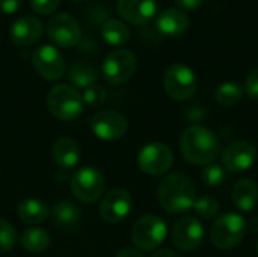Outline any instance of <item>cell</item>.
<instances>
[{"label":"cell","mask_w":258,"mask_h":257,"mask_svg":"<svg viewBox=\"0 0 258 257\" xmlns=\"http://www.w3.org/2000/svg\"><path fill=\"white\" fill-rule=\"evenodd\" d=\"M180 150L187 162L206 167L219 156L221 144L212 130L203 126H189L180 136Z\"/></svg>","instance_id":"6da1fadb"},{"label":"cell","mask_w":258,"mask_h":257,"mask_svg":"<svg viewBox=\"0 0 258 257\" xmlns=\"http://www.w3.org/2000/svg\"><path fill=\"white\" fill-rule=\"evenodd\" d=\"M157 198L168 214H184L194 209L197 200V188L190 177L181 173L166 176L159 189Z\"/></svg>","instance_id":"7a4b0ae2"},{"label":"cell","mask_w":258,"mask_h":257,"mask_svg":"<svg viewBox=\"0 0 258 257\" xmlns=\"http://www.w3.org/2000/svg\"><path fill=\"white\" fill-rule=\"evenodd\" d=\"M248 224L239 214L228 212L221 215L210 229V239L219 250H231L237 247L246 236Z\"/></svg>","instance_id":"3957f363"},{"label":"cell","mask_w":258,"mask_h":257,"mask_svg":"<svg viewBox=\"0 0 258 257\" xmlns=\"http://www.w3.org/2000/svg\"><path fill=\"white\" fill-rule=\"evenodd\" d=\"M83 106L82 94L71 85H56L47 94V108L57 120H76L83 112Z\"/></svg>","instance_id":"277c9868"},{"label":"cell","mask_w":258,"mask_h":257,"mask_svg":"<svg viewBox=\"0 0 258 257\" xmlns=\"http://www.w3.org/2000/svg\"><path fill=\"white\" fill-rule=\"evenodd\" d=\"M166 223L157 215H145L139 218L132 229L133 244L144 251H153L159 248L166 239Z\"/></svg>","instance_id":"5b68a950"},{"label":"cell","mask_w":258,"mask_h":257,"mask_svg":"<svg viewBox=\"0 0 258 257\" xmlns=\"http://www.w3.org/2000/svg\"><path fill=\"white\" fill-rule=\"evenodd\" d=\"M163 85L168 95L178 101H184L194 97L198 88L195 73L183 64H174L168 67L163 74Z\"/></svg>","instance_id":"8992f818"},{"label":"cell","mask_w":258,"mask_h":257,"mask_svg":"<svg viewBox=\"0 0 258 257\" xmlns=\"http://www.w3.org/2000/svg\"><path fill=\"white\" fill-rule=\"evenodd\" d=\"M71 191L80 203H95L104 192V177L101 171L92 167L77 170L71 177Z\"/></svg>","instance_id":"52a82bcc"},{"label":"cell","mask_w":258,"mask_h":257,"mask_svg":"<svg viewBox=\"0 0 258 257\" xmlns=\"http://www.w3.org/2000/svg\"><path fill=\"white\" fill-rule=\"evenodd\" d=\"M136 70V56L127 48L110 52L103 62V77L110 85H122L132 79Z\"/></svg>","instance_id":"ba28073f"},{"label":"cell","mask_w":258,"mask_h":257,"mask_svg":"<svg viewBox=\"0 0 258 257\" xmlns=\"http://www.w3.org/2000/svg\"><path fill=\"white\" fill-rule=\"evenodd\" d=\"M174 164L172 150L162 142H150L144 145L138 155V165L148 176H162L171 170Z\"/></svg>","instance_id":"9c48e42d"},{"label":"cell","mask_w":258,"mask_h":257,"mask_svg":"<svg viewBox=\"0 0 258 257\" xmlns=\"http://www.w3.org/2000/svg\"><path fill=\"white\" fill-rule=\"evenodd\" d=\"M47 35L53 44L71 48L76 47L82 39V27L79 21L65 12L53 15L47 23Z\"/></svg>","instance_id":"30bf717a"},{"label":"cell","mask_w":258,"mask_h":257,"mask_svg":"<svg viewBox=\"0 0 258 257\" xmlns=\"http://www.w3.org/2000/svg\"><path fill=\"white\" fill-rule=\"evenodd\" d=\"M91 129L94 135L103 141H116L125 135L127 120L121 112L106 109L97 112L91 118Z\"/></svg>","instance_id":"8fae6325"},{"label":"cell","mask_w":258,"mask_h":257,"mask_svg":"<svg viewBox=\"0 0 258 257\" xmlns=\"http://www.w3.org/2000/svg\"><path fill=\"white\" fill-rule=\"evenodd\" d=\"M174 245L181 251H195L204 239V226L195 217L180 218L171 232Z\"/></svg>","instance_id":"7c38bea8"},{"label":"cell","mask_w":258,"mask_h":257,"mask_svg":"<svg viewBox=\"0 0 258 257\" xmlns=\"http://www.w3.org/2000/svg\"><path fill=\"white\" fill-rule=\"evenodd\" d=\"M36 73L45 80H57L65 74L63 55L54 45H41L32 55Z\"/></svg>","instance_id":"4fadbf2b"},{"label":"cell","mask_w":258,"mask_h":257,"mask_svg":"<svg viewBox=\"0 0 258 257\" xmlns=\"http://www.w3.org/2000/svg\"><path fill=\"white\" fill-rule=\"evenodd\" d=\"M257 159V148L248 141H234L224 148L222 164L230 173L248 171Z\"/></svg>","instance_id":"5bb4252c"},{"label":"cell","mask_w":258,"mask_h":257,"mask_svg":"<svg viewBox=\"0 0 258 257\" xmlns=\"http://www.w3.org/2000/svg\"><path fill=\"white\" fill-rule=\"evenodd\" d=\"M132 204L133 201L128 191L122 188H113L104 195L100 204V215L106 223L116 224L128 217Z\"/></svg>","instance_id":"9a60e30c"},{"label":"cell","mask_w":258,"mask_h":257,"mask_svg":"<svg viewBox=\"0 0 258 257\" xmlns=\"http://www.w3.org/2000/svg\"><path fill=\"white\" fill-rule=\"evenodd\" d=\"M116 8L119 15L138 26L147 24L157 11L156 0H118Z\"/></svg>","instance_id":"2e32d148"},{"label":"cell","mask_w":258,"mask_h":257,"mask_svg":"<svg viewBox=\"0 0 258 257\" xmlns=\"http://www.w3.org/2000/svg\"><path fill=\"white\" fill-rule=\"evenodd\" d=\"M11 41L17 45H30L41 39L42 23L32 15L17 18L11 24Z\"/></svg>","instance_id":"e0dca14e"},{"label":"cell","mask_w":258,"mask_h":257,"mask_svg":"<svg viewBox=\"0 0 258 257\" xmlns=\"http://www.w3.org/2000/svg\"><path fill=\"white\" fill-rule=\"evenodd\" d=\"M156 26H157L159 32H162L163 35L178 36V35H183L187 30L189 18H187V15L181 9L169 8V9L163 11L157 17Z\"/></svg>","instance_id":"ac0fdd59"},{"label":"cell","mask_w":258,"mask_h":257,"mask_svg":"<svg viewBox=\"0 0 258 257\" xmlns=\"http://www.w3.org/2000/svg\"><path fill=\"white\" fill-rule=\"evenodd\" d=\"M231 201L242 212H251L258 204V186L251 179L237 182L231 189Z\"/></svg>","instance_id":"d6986e66"},{"label":"cell","mask_w":258,"mask_h":257,"mask_svg":"<svg viewBox=\"0 0 258 257\" xmlns=\"http://www.w3.org/2000/svg\"><path fill=\"white\" fill-rule=\"evenodd\" d=\"M51 155L57 167L63 171L74 168L80 161V148L71 138H60L53 144Z\"/></svg>","instance_id":"ffe728a7"},{"label":"cell","mask_w":258,"mask_h":257,"mask_svg":"<svg viewBox=\"0 0 258 257\" xmlns=\"http://www.w3.org/2000/svg\"><path fill=\"white\" fill-rule=\"evenodd\" d=\"M53 221L57 227L73 232L79 227L80 220H82V214L79 211V208L70 201H59L54 204L53 212H51Z\"/></svg>","instance_id":"44dd1931"},{"label":"cell","mask_w":258,"mask_h":257,"mask_svg":"<svg viewBox=\"0 0 258 257\" xmlns=\"http://www.w3.org/2000/svg\"><path fill=\"white\" fill-rule=\"evenodd\" d=\"M68 80L76 86V89H86L92 85H97L98 71L94 65L83 61H77L71 64V67L68 68Z\"/></svg>","instance_id":"7402d4cb"},{"label":"cell","mask_w":258,"mask_h":257,"mask_svg":"<svg viewBox=\"0 0 258 257\" xmlns=\"http://www.w3.org/2000/svg\"><path fill=\"white\" fill-rule=\"evenodd\" d=\"M48 215H50V209L41 200L29 198L18 206V217L26 224H39L45 221Z\"/></svg>","instance_id":"603a6c76"},{"label":"cell","mask_w":258,"mask_h":257,"mask_svg":"<svg viewBox=\"0 0 258 257\" xmlns=\"http://www.w3.org/2000/svg\"><path fill=\"white\" fill-rule=\"evenodd\" d=\"M101 35H103V39L113 47H121V45L127 44L130 39L128 27L122 21L115 20V18H109L103 23Z\"/></svg>","instance_id":"cb8c5ba5"},{"label":"cell","mask_w":258,"mask_h":257,"mask_svg":"<svg viewBox=\"0 0 258 257\" xmlns=\"http://www.w3.org/2000/svg\"><path fill=\"white\" fill-rule=\"evenodd\" d=\"M21 245L30 253H42L50 245V235L42 229H27L21 235Z\"/></svg>","instance_id":"d4e9b609"},{"label":"cell","mask_w":258,"mask_h":257,"mask_svg":"<svg viewBox=\"0 0 258 257\" xmlns=\"http://www.w3.org/2000/svg\"><path fill=\"white\" fill-rule=\"evenodd\" d=\"M245 94V89L236 83V82H225L222 85L218 86L216 92H215V98L219 105L222 106H236L242 101Z\"/></svg>","instance_id":"484cf974"},{"label":"cell","mask_w":258,"mask_h":257,"mask_svg":"<svg viewBox=\"0 0 258 257\" xmlns=\"http://www.w3.org/2000/svg\"><path fill=\"white\" fill-rule=\"evenodd\" d=\"M219 201L213 197H209V195H204V197H200L195 200V204H194V211L195 214L203 218V220H212L215 218L218 214H219Z\"/></svg>","instance_id":"4316f807"},{"label":"cell","mask_w":258,"mask_h":257,"mask_svg":"<svg viewBox=\"0 0 258 257\" xmlns=\"http://www.w3.org/2000/svg\"><path fill=\"white\" fill-rule=\"evenodd\" d=\"M225 168L222 165H218V164H209L204 167L203 173H201V179L204 182L206 186H210V188H218L221 186L225 179H227V174H225Z\"/></svg>","instance_id":"83f0119b"},{"label":"cell","mask_w":258,"mask_h":257,"mask_svg":"<svg viewBox=\"0 0 258 257\" xmlns=\"http://www.w3.org/2000/svg\"><path fill=\"white\" fill-rule=\"evenodd\" d=\"M15 241H17V235L14 227L8 221L0 220V253H8L9 250H12Z\"/></svg>","instance_id":"f1b7e54d"},{"label":"cell","mask_w":258,"mask_h":257,"mask_svg":"<svg viewBox=\"0 0 258 257\" xmlns=\"http://www.w3.org/2000/svg\"><path fill=\"white\" fill-rule=\"evenodd\" d=\"M82 98H83V103H86L88 106L97 108V106H101L106 101V91L100 85H92V86H89V88H86L83 91Z\"/></svg>","instance_id":"f546056e"},{"label":"cell","mask_w":258,"mask_h":257,"mask_svg":"<svg viewBox=\"0 0 258 257\" xmlns=\"http://www.w3.org/2000/svg\"><path fill=\"white\" fill-rule=\"evenodd\" d=\"M59 3H60V0H30L32 9L41 15L53 14L57 9Z\"/></svg>","instance_id":"4dcf8cb0"},{"label":"cell","mask_w":258,"mask_h":257,"mask_svg":"<svg viewBox=\"0 0 258 257\" xmlns=\"http://www.w3.org/2000/svg\"><path fill=\"white\" fill-rule=\"evenodd\" d=\"M245 92L249 98L258 101V68L252 70L245 80Z\"/></svg>","instance_id":"1f68e13d"},{"label":"cell","mask_w":258,"mask_h":257,"mask_svg":"<svg viewBox=\"0 0 258 257\" xmlns=\"http://www.w3.org/2000/svg\"><path fill=\"white\" fill-rule=\"evenodd\" d=\"M23 0H0V11L3 14H14L21 8Z\"/></svg>","instance_id":"d6a6232c"},{"label":"cell","mask_w":258,"mask_h":257,"mask_svg":"<svg viewBox=\"0 0 258 257\" xmlns=\"http://www.w3.org/2000/svg\"><path fill=\"white\" fill-rule=\"evenodd\" d=\"M175 2H177V5H178L180 8H183V9L195 11V9H198V8L203 5L204 0H175Z\"/></svg>","instance_id":"836d02e7"},{"label":"cell","mask_w":258,"mask_h":257,"mask_svg":"<svg viewBox=\"0 0 258 257\" xmlns=\"http://www.w3.org/2000/svg\"><path fill=\"white\" fill-rule=\"evenodd\" d=\"M115 257H144L141 251L135 250V248H122L116 253Z\"/></svg>","instance_id":"e575fe53"},{"label":"cell","mask_w":258,"mask_h":257,"mask_svg":"<svg viewBox=\"0 0 258 257\" xmlns=\"http://www.w3.org/2000/svg\"><path fill=\"white\" fill-rule=\"evenodd\" d=\"M151 257H183V256H180L178 253H175V251H172V250H159V251H156V253H154Z\"/></svg>","instance_id":"d590c367"},{"label":"cell","mask_w":258,"mask_h":257,"mask_svg":"<svg viewBox=\"0 0 258 257\" xmlns=\"http://www.w3.org/2000/svg\"><path fill=\"white\" fill-rule=\"evenodd\" d=\"M257 254H258V244H257Z\"/></svg>","instance_id":"8d00e7d4"}]
</instances>
